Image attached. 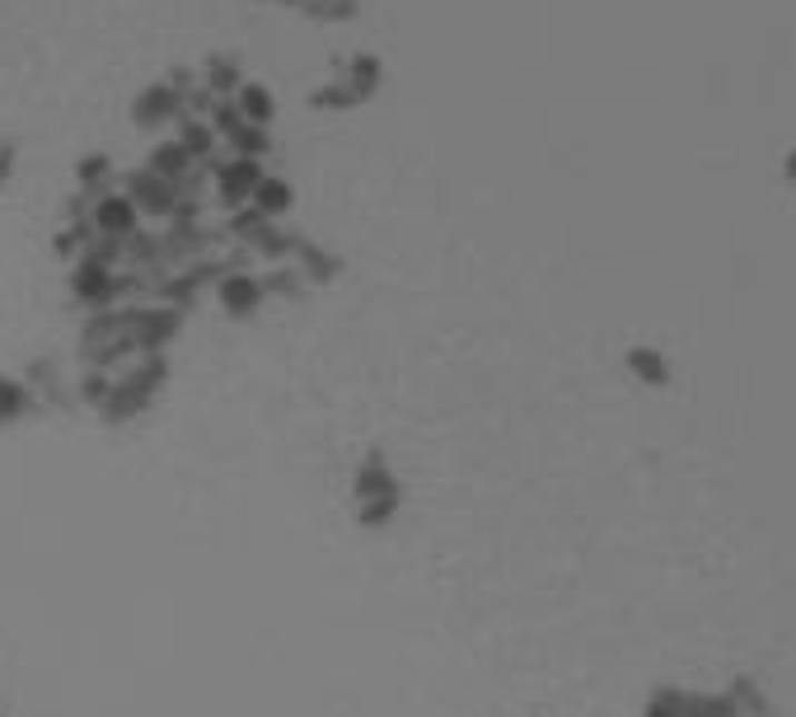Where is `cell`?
Returning <instances> with one entry per match:
<instances>
[{"instance_id": "cell-1", "label": "cell", "mask_w": 796, "mask_h": 717, "mask_svg": "<svg viewBox=\"0 0 796 717\" xmlns=\"http://www.w3.org/2000/svg\"><path fill=\"white\" fill-rule=\"evenodd\" d=\"M632 362H637V371H642L647 380H666V375H670V371H666V356H656V352H637Z\"/></svg>"}, {"instance_id": "cell-2", "label": "cell", "mask_w": 796, "mask_h": 717, "mask_svg": "<svg viewBox=\"0 0 796 717\" xmlns=\"http://www.w3.org/2000/svg\"><path fill=\"white\" fill-rule=\"evenodd\" d=\"M244 108H248V118H267V114H272V95L254 85V89L244 95Z\"/></svg>"}, {"instance_id": "cell-3", "label": "cell", "mask_w": 796, "mask_h": 717, "mask_svg": "<svg viewBox=\"0 0 796 717\" xmlns=\"http://www.w3.org/2000/svg\"><path fill=\"white\" fill-rule=\"evenodd\" d=\"M787 174H792V178H796V150H792V160H787Z\"/></svg>"}]
</instances>
